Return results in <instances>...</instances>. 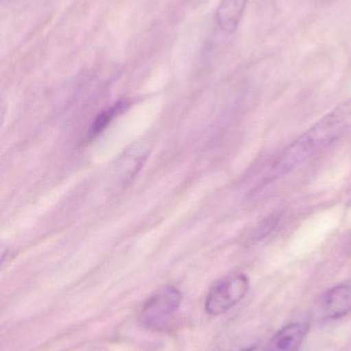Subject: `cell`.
<instances>
[{"mask_svg": "<svg viewBox=\"0 0 351 351\" xmlns=\"http://www.w3.org/2000/svg\"><path fill=\"white\" fill-rule=\"evenodd\" d=\"M350 129L351 101H348L336 107L282 150L268 171L266 181H275L290 174Z\"/></svg>", "mask_w": 351, "mask_h": 351, "instance_id": "obj_1", "label": "cell"}, {"mask_svg": "<svg viewBox=\"0 0 351 351\" xmlns=\"http://www.w3.org/2000/svg\"><path fill=\"white\" fill-rule=\"evenodd\" d=\"M249 280L245 274H233L216 282L205 299V311L212 317L228 313L249 292Z\"/></svg>", "mask_w": 351, "mask_h": 351, "instance_id": "obj_2", "label": "cell"}, {"mask_svg": "<svg viewBox=\"0 0 351 351\" xmlns=\"http://www.w3.org/2000/svg\"><path fill=\"white\" fill-rule=\"evenodd\" d=\"M183 300L181 293L173 287H165L157 291L140 309V324L146 328H155L164 323L177 313Z\"/></svg>", "mask_w": 351, "mask_h": 351, "instance_id": "obj_3", "label": "cell"}, {"mask_svg": "<svg viewBox=\"0 0 351 351\" xmlns=\"http://www.w3.org/2000/svg\"><path fill=\"white\" fill-rule=\"evenodd\" d=\"M321 315L326 319H339L351 313V285L340 284L329 289L319 302Z\"/></svg>", "mask_w": 351, "mask_h": 351, "instance_id": "obj_4", "label": "cell"}, {"mask_svg": "<svg viewBox=\"0 0 351 351\" xmlns=\"http://www.w3.org/2000/svg\"><path fill=\"white\" fill-rule=\"evenodd\" d=\"M307 333L308 325L306 324H288L271 338L265 351H299Z\"/></svg>", "mask_w": 351, "mask_h": 351, "instance_id": "obj_5", "label": "cell"}, {"mask_svg": "<svg viewBox=\"0 0 351 351\" xmlns=\"http://www.w3.org/2000/svg\"><path fill=\"white\" fill-rule=\"evenodd\" d=\"M249 0H222L216 10L218 28L226 33H233L238 28Z\"/></svg>", "mask_w": 351, "mask_h": 351, "instance_id": "obj_6", "label": "cell"}, {"mask_svg": "<svg viewBox=\"0 0 351 351\" xmlns=\"http://www.w3.org/2000/svg\"><path fill=\"white\" fill-rule=\"evenodd\" d=\"M124 109H125V103H117V105L111 107V108L103 111V112L101 113L100 115H98L97 119H95L94 123H93L92 128L90 129L89 136H90V137H94V136L99 135V134H100Z\"/></svg>", "mask_w": 351, "mask_h": 351, "instance_id": "obj_7", "label": "cell"}, {"mask_svg": "<svg viewBox=\"0 0 351 351\" xmlns=\"http://www.w3.org/2000/svg\"><path fill=\"white\" fill-rule=\"evenodd\" d=\"M278 220H280V217L271 216L264 220L263 222L260 223L256 227L255 232L253 234V241H255L256 243H259L264 237L269 235L270 232H272L273 229L275 228L276 225L278 224Z\"/></svg>", "mask_w": 351, "mask_h": 351, "instance_id": "obj_8", "label": "cell"}, {"mask_svg": "<svg viewBox=\"0 0 351 351\" xmlns=\"http://www.w3.org/2000/svg\"><path fill=\"white\" fill-rule=\"evenodd\" d=\"M239 351H265V348H260L258 346H249Z\"/></svg>", "mask_w": 351, "mask_h": 351, "instance_id": "obj_9", "label": "cell"}]
</instances>
